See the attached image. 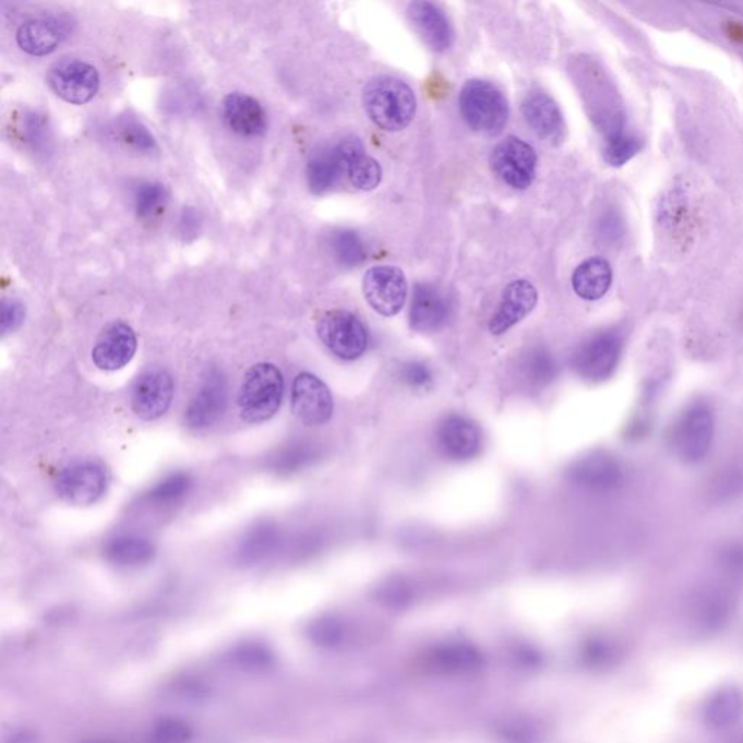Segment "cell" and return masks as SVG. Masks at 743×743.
Segmentation results:
<instances>
[{
    "label": "cell",
    "mask_w": 743,
    "mask_h": 743,
    "mask_svg": "<svg viewBox=\"0 0 743 743\" xmlns=\"http://www.w3.org/2000/svg\"><path fill=\"white\" fill-rule=\"evenodd\" d=\"M363 105L373 124L381 130L402 131L411 124L417 111L415 92L397 77L372 79L363 91Z\"/></svg>",
    "instance_id": "6da1fadb"
},
{
    "label": "cell",
    "mask_w": 743,
    "mask_h": 743,
    "mask_svg": "<svg viewBox=\"0 0 743 743\" xmlns=\"http://www.w3.org/2000/svg\"><path fill=\"white\" fill-rule=\"evenodd\" d=\"M285 393L283 372L275 364L259 363L245 373L239 410L245 423H263L279 411Z\"/></svg>",
    "instance_id": "7a4b0ae2"
},
{
    "label": "cell",
    "mask_w": 743,
    "mask_h": 743,
    "mask_svg": "<svg viewBox=\"0 0 743 743\" xmlns=\"http://www.w3.org/2000/svg\"><path fill=\"white\" fill-rule=\"evenodd\" d=\"M460 116L469 129L487 135L503 133L508 121V103L494 83L472 79L462 87Z\"/></svg>",
    "instance_id": "3957f363"
},
{
    "label": "cell",
    "mask_w": 743,
    "mask_h": 743,
    "mask_svg": "<svg viewBox=\"0 0 743 743\" xmlns=\"http://www.w3.org/2000/svg\"><path fill=\"white\" fill-rule=\"evenodd\" d=\"M584 77L588 81L584 82L587 107L590 109L591 120L602 135V142L606 144L633 134L628 131L623 100L606 73L592 65L587 68Z\"/></svg>",
    "instance_id": "277c9868"
},
{
    "label": "cell",
    "mask_w": 743,
    "mask_h": 743,
    "mask_svg": "<svg viewBox=\"0 0 743 743\" xmlns=\"http://www.w3.org/2000/svg\"><path fill=\"white\" fill-rule=\"evenodd\" d=\"M715 438V416L705 403H696L675 421L670 434L672 451L681 460L697 464L709 453Z\"/></svg>",
    "instance_id": "5b68a950"
},
{
    "label": "cell",
    "mask_w": 743,
    "mask_h": 743,
    "mask_svg": "<svg viewBox=\"0 0 743 743\" xmlns=\"http://www.w3.org/2000/svg\"><path fill=\"white\" fill-rule=\"evenodd\" d=\"M320 340L341 360H356L367 353L369 334L359 316L345 310H333L321 315L316 323Z\"/></svg>",
    "instance_id": "8992f818"
},
{
    "label": "cell",
    "mask_w": 743,
    "mask_h": 743,
    "mask_svg": "<svg viewBox=\"0 0 743 743\" xmlns=\"http://www.w3.org/2000/svg\"><path fill=\"white\" fill-rule=\"evenodd\" d=\"M108 486V470L98 460L73 462L61 469L56 478L57 494L73 505L98 503Z\"/></svg>",
    "instance_id": "52a82bcc"
},
{
    "label": "cell",
    "mask_w": 743,
    "mask_h": 743,
    "mask_svg": "<svg viewBox=\"0 0 743 743\" xmlns=\"http://www.w3.org/2000/svg\"><path fill=\"white\" fill-rule=\"evenodd\" d=\"M490 163L496 178L510 188L525 191L536 178L538 156L529 143L507 137L492 149Z\"/></svg>",
    "instance_id": "ba28073f"
},
{
    "label": "cell",
    "mask_w": 743,
    "mask_h": 743,
    "mask_svg": "<svg viewBox=\"0 0 743 743\" xmlns=\"http://www.w3.org/2000/svg\"><path fill=\"white\" fill-rule=\"evenodd\" d=\"M623 350V338L615 329H607L584 343L574 356L578 375L590 382L609 380L618 368Z\"/></svg>",
    "instance_id": "9c48e42d"
},
{
    "label": "cell",
    "mask_w": 743,
    "mask_h": 743,
    "mask_svg": "<svg viewBox=\"0 0 743 743\" xmlns=\"http://www.w3.org/2000/svg\"><path fill=\"white\" fill-rule=\"evenodd\" d=\"M48 85L65 103L83 105L98 94V70L86 61L61 60L50 69Z\"/></svg>",
    "instance_id": "30bf717a"
},
{
    "label": "cell",
    "mask_w": 743,
    "mask_h": 743,
    "mask_svg": "<svg viewBox=\"0 0 743 743\" xmlns=\"http://www.w3.org/2000/svg\"><path fill=\"white\" fill-rule=\"evenodd\" d=\"M363 296L378 314L397 315L407 301L406 275L395 266L372 267L364 274Z\"/></svg>",
    "instance_id": "8fae6325"
},
{
    "label": "cell",
    "mask_w": 743,
    "mask_h": 743,
    "mask_svg": "<svg viewBox=\"0 0 743 743\" xmlns=\"http://www.w3.org/2000/svg\"><path fill=\"white\" fill-rule=\"evenodd\" d=\"M291 406L297 419L310 428L327 423L334 411L328 386L312 373H299L293 380Z\"/></svg>",
    "instance_id": "7c38bea8"
},
{
    "label": "cell",
    "mask_w": 743,
    "mask_h": 743,
    "mask_svg": "<svg viewBox=\"0 0 743 743\" xmlns=\"http://www.w3.org/2000/svg\"><path fill=\"white\" fill-rule=\"evenodd\" d=\"M173 395L175 385L170 373L160 368L148 369L135 381L131 406L140 419L157 420L169 410Z\"/></svg>",
    "instance_id": "4fadbf2b"
},
{
    "label": "cell",
    "mask_w": 743,
    "mask_h": 743,
    "mask_svg": "<svg viewBox=\"0 0 743 743\" xmlns=\"http://www.w3.org/2000/svg\"><path fill=\"white\" fill-rule=\"evenodd\" d=\"M226 376L218 369L206 373L204 381L184 410V423L189 429L204 430L217 423L227 406Z\"/></svg>",
    "instance_id": "5bb4252c"
},
{
    "label": "cell",
    "mask_w": 743,
    "mask_h": 743,
    "mask_svg": "<svg viewBox=\"0 0 743 743\" xmlns=\"http://www.w3.org/2000/svg\"><path fill=\"white\" fill-rule=\"evenodd\" d=\"M523 117L531 131L543 142L560 146L565 140L566 125L561 108L547 92L535 89L522 103Z\"/></svg>",
    "instance_id": "9a60e30c"
},
{
    "label": "cell",
    "mask_w": 743,
    "mask_h": 743,
    "mask_svg": "<svg viewBox=\"0 0 743 743\" xmlns=\"http://www.w3.org/2000/svg\"><path fill=\"white\" fill-rule=\"evenodd\" d=\"M137 350V337L134 329L122 321L109 324L100 333L92 351V359L103 371H118L131 362Z\"/></svg>",
    "instance_id": "2e32d148"
},
{
    "label": "cell",
    "mask_w": 743,
    "mask_h": 743,
    "mask_svg": "<svg viewBox=\"0 0 743 743\" xmlns=\"http://www.w3.org/2000/svg\"><path fill=\"white\" fill-rule=\"evenodd\" d=\"M452 303L445 292L433 284L421 283L412 292L410 324L419 333H436L447 324Z\"/></svg>",
    "instance_id": "e0dca14e"
},
{
    "label": "cell",
    "mask_w": 743,
    "mask_h": 743,
    "mask_svg": "<svg viewBox=\"0 0 743 743\" xmlns=\"http://www.w3.org/2000/svg\"><path fill=\"white\" fill-rule=\"evenodd\" d=\"M481 430L464 416L445 417L436 429V442L452 460H469L481 451Z\"/></svg>",
    "instance_id": "ac0fdd59"
},
{
    "label": "cell",
    "mask_w": 743,
    "mask_h": 743,
    "mask_svg": "<svg viewBox=\"0 0 743 743\" xmlns=\"http://www.w3.org/2000/svg\"><path fill=\"white\" fill-rule=\"evenodd\" d=\"M536 303H538V291L529 280L520 279L508 284L488 325L491 334L501 336L507 333L535 310Z\"/></svg>",
    "instance_id": "d6986e66"
},
{
    "label": "cell",
    "mask_w": 743,
    "mask_h": 743,
    "mask_svg": "<svg viewBox=\"0 0 743 743\" xmlns=\"http://www.w3.org/2000/svg\"><path fill=\"white\" fill-rule=\"evenodd\" d=\"M412 28L423 39L426 46L436 52L451 50L455 43V31L446 13L438 4L415 2L407 9Z\"/></svg>",
    "instance_id": "ffe728a7"
},
{
    "label": "cell",
    "mask_w": 743,
    "mask_h": 743,
    "mask_svg": "<svg viewBox=\"0 0 743 743\" xmlns=\"http://www.w3.org/2000/svg\"><path fill=\"white\" fill-rule=\"evenodd\" d=\"M228 129L243 137H261L267 130V116L259 100L245 94H230L223 103Z\"/></svg>",
    "instance_id": "44dd1931"
},
{
    "label": "cell",
    "mask_w": 743,
    "mask_h": 743,
    "mask_svg": "<svg viewBox=\"0 0 743 743\" xmlns=\"http://www.w3.org/2000/svg\"><path fill=\"white\" fill-rule=\"evenodd\" d=\"M571 478L592 490H613L623 481V469L613 456L597 452L578 460L571 469Z\"/></svg>",
    "instance_id": "7402d4cb"
},
{
    "label": "cell",
    "mask_w": 743,
    "mask_h": 743,
    "mask_svg": "<svg viewBox=\"0 0 743 743\" xmlns=\"http://www.w3.org/2000/svg\"><path fill=\"white\" fill-rule=\"evenodd\" d=\"M613 283L610 263L602 257H590L575 269L573 288L579 298L597 301L609 292Z\"/></svg>",
    "instance_id": "603a6c76"
},
{
    "label": "cell",
    "mask_w": 743,
    "mask_h": 743,
    "mask_svg": "<svg viewBox=\"0 0 743 743\" xmlns=\"http://www.w3.org/2000/svg\"><path fill=\"white\" fill-rule=\"evenodd\" d=\"M63 38L60 22L55 20H33L17 29L16 41L21 50L31 56H47L55 51Z\"/></svg>",
    "instance_id": "cb8c5ba5"
},
{
    "label": "cell",
    "mask_w": 743,
    "mask_h": 743,
    "mask_svg": "<svg viewBox=\"0 0 743 743\" xmlns=\"http://www.w3.org/2000/svg\"><path fill=\"white\" fill-rule=\"evenodd\" d=\"M104 555L117 566H140L153 561L156 547L143 536L121 535L105 544Z\"/></svg>",
    "instance_id": "d4e9b609"
},
{
    "label": "cell",
    "mask_w": 743,
    "mask_h": 743,
    "mask_svg": "<svg viewBox=\"0 0 743 743\" xmlns=\"http://www.w3.org/2000/svg\"><path fill=\"white\" fill-rule=\"evenodd\" d=\"M346 171V163L343 160L337 146L316 152L310 158L307 166L308 187L311 191L321 195L336 187L340 176Z\"/></svg>",
    "instance_id": "484cf974"
},
{
    "label": "cell",
    "mask_w": 743,
    "mask_h": 743,
    "mask_svg": "<svg viewBox=\"0 0 743 743\" xmlns=\"http://www.w3.org/2000/svg\"><path fill=\"white\" fill-rule=\"evenodd\" d=\"M522 381L526 386L534 390H542L551 384L556 376V362L551 351L543 347H535L527 351L518 363Z\"/></svg>",
    "instance_id": "4316f807"
},
{
    "label": "cell",
    "mask_w": 743,
    "mask_h": 743,
    "mask_svg": "<svg viewBox=\"0 0 743 743\" xmlns=\"http://www.w3.org/2000/svg\"><path fill=\"white\" fill-rule=\"evenodd\" d=\"M279 542V531L274 525L265 523L259 525L250 530L248 536L240 544L239 558L245 564H254V562L263 560L269 555Z\"/></svg>",
    "instance_id": "83f0119b"
},
{
    "label": "cell",
    "mask_w": 743,
    "mask_h": 743,
    "mask_svg": "<svg viewBox=\"0 0 743 743\" xmlns=\"http://www.w3.org/2000/svg\"><path fill=\"white\" fill-rule=\"evenodd\" d=\"M329 248L340 265L355 267L367 261L368 252L358 232L351 230L334 231L329 237Z\"/></svg>",
    "instance_id": "f1b7e54d"
},
{
    "label": "cell",
    "mask_w": 743,
    "mask_h": 743,
    "mask_svg": "<svg viewBox=\"0 0 743 743\" xmlns=\"http://www.w3.org/2000/svg\"><path fill=\"white\" fill-rule=\"evenodd\" d=\"M191 487L192 479L188 474H170L147 492L146 500L156 505L176 504L191 491Z\"/></svg>",
    "instance_id": "f546056e"
},
{
    "label": "cell",
    "mask_w": 743,
    "mask_h": 743,
    "mask_svg": "<svg viewBox=\"0 0 743 743\" xmlns=\"http://www.w3.org/2000/svg\"><path fill=\"white\" fill-rule=\"evenodd\" d=\"M315 456L316 448L314 445L308 442H296L276 453L272 457L271 466L272 469L279 474L296 472V470L311 464Z\"/></svg>",
    "instance_id": "4dcf8cb0"
},
{
    "label": "cell",
    "mask_w": 743,
    "mask_h": 743,
    "mask_svg": "<svg viewBox=\"0 0 743 743\" xmlns=\"http://www.w3.org/2000/svg\"><path fill=\"white\" fill-rule=\"evenodd\" d=\"M351 184L360 191H373L380 187L382 180V167L375 158L360 153L349 163L346 170Z\"/></svg>",
    "instance_id": "1f68e13d"
},
{
    "label": "cell",
    "mask_w": 743,
    "mask_h": 743,
    "mask_svg": "<svg viewBox=\"0 0 743 743\" xmlns=\"http://www.w3.org/2000/svg\"><path fill=\"white\" fill-rule=\"evenodd\" d=\"M166 201L167 193L163 184L152 182L140 184L135 192V211H137L139 218L158 217L161 211H165Z\"/></svg>",
    "instance_id": "d6a6232c"
},
{
    "label": "cell",
    "mask_w": 743,
    "mask_h": 743,
    "mask_svg": "<svg viewBox=\"0 0 743 743\" xmlns=\"http://www.w3.org/2000/svg\"><path fill=\"white\" fill-rule=\"evenodd\" d=\"M742 714V698L733 692L720 693L718 697L714 698L707 715L711 723L718 724V727H724V724H731L736 722Z\"/></svg>",
    "instance_id": "836d02e7"
},
{
    "label": "cell",
    "mask_w": 743,
    "mask_h": 743,
    "mask_svg": "<svg viewBox=\"0 0 743 743\" xmlns=\"http://www.w3.org/2000/svg\"><path fill=\"white\" fill-rule=\"evenodd\" d=\"M642 146H644V142H642L639 135H626V137L606 143L602 146V158H604L607 165L620 167L626 165L636 154H639Z\"/></svg>",
    "instance_id": "e575fe53"
},
{
    "label": "cell",
    "mask_w": 743,
    "mask_h": 743,
    "mask_svg": "<svg viewBox=\"0 0 743 743\" xmlns=\"http://www.w3.org/2000/svg\"><path fill=\"white\" fill-rule=\"evenodd\" d=\"M192 728L182 719H163L149 732L148 743H188Z\"/></svg>",
    "instance_id": "d590c367"
},
{
    "label": "cell",
    "mask_w": 743,
    "mask_h": 743,
    "mask_svg": "<svg viewBox=\"0 0 743 743\" xmlns=\"http://www.w3.org/2000/svg\"><path fill=\"white\" fill-rule=\"evenodd\" d=\"M118 133H120V142L127 144V146L140 149V152H149L154 147V140L148 131L144 127L137 124L134 121L122 122L118 127Z\"/></svg>",
    "instance_id": "8d00e7d4"
},
{
    "label": "cell",
    "mask_w": 743,
    "mask_h": 743,
    "mask_svg": "<svg viewBox=\"0 0 743 743\" xmlns=\"http://www.w3.org/2000/svg\"><path fill=\"white\" fill-rule=\"evenodd\" d=\"M402 381L411 390L426 391L432 388L433 373L430 371L428 364L421 362H410L404 364L399 371Z\"/></svg>",
    "instance_id": "74e56055"
},
{
    "label": "cell",
    "mask_w": 743,
    "mask_h": 743,
    "mask_svg": "<svg viewBox=\"0 0 743 743\" xmlns=\"http://www.w3.org/2000/svg\"><path fill=\"white\" fill-rule=\"evenodd\" d=\"M25 319V308L21 302L7 299L2 303V333L15 332Z\"/></svg>",
    "instance_id": "f35d334b"
},
{
    "label": "cell",
    "mask_w": 743,
    "mask_h": 743,
    "mask_svg": "<svg viewBox=\"0 0 743 743\" xmlns=\"http://www.w3.org/2000/svg\"><path fill=\"white\" fill-rule=\"evenodd\" d=\"M7 743H39L38 736L33 732L20 731L12 733Z\"/></svg>",
    "instance_id": "ab89813d"
},
{
    "label": "cell",
    "mask_w": 743,
    "mask_h": 743,
    "mask_svg": "<svg viewBox=\"0 0 743 743\" xmlns=\"http://www.w3.org/2000/svg\"><path fill=\"white\" fill-rule=\"evenodd\" d=\"M85 743H111V742H108V741H89V742H85Z\"/></svg>",
    "instance_id": "60d3db41"
}]
</instances>
